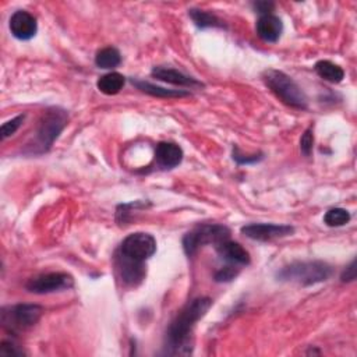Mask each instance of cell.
Returning <instances> with one entry per match:
<instances>
[{
  "label": "cell",
  "mask_w": 357,
  "mask_h": 357,
  "mask_svg": "<svg viewBox=\"0 0 357 357\" xmlns=\"http://www.w3.org/2000/svg\"><path fill=\"white\" fill-rule=\"evenodd\" d=\"M212 305V298L198 297L187 303L177 315L172 319L165 335L166 354H190L191 335L195 324L208 312Z\"/></svg>",
  "instance_id": "1"
},
{
  "label": "cell",
  "mask_w": 357,
  "mask_h": 357,
  "mask_svg": "<svg viewBox=\"0 0 357 357\" xmlns=\"http://www.w3.org/2000/svg\"><path fill=\"white\" fill-rule=\"evenodd\" d=\"M67 120L68 113L64 109L57 106L47 107L38 121L33 138L25 145L24 153L42 155L47 152L60 135V132L64 130Z\"/></svg>",
  "instance_id": "2"
},
{
  "label": "cell",
  "mask_w": 357,
  "mask_h": 357,
  "mask_svg": "<svg viewBox=\"0 0 357 357\" xmlns=\"http://www.w3.org/2000/svg\"><path fill=\"white\" fill-rule=\"evenodd\" d=\"M333 273V268L324 261H296L280 271L276 278L282 282H294L301 286H311L328 280Z\"/></svg>",
  "instance_id": "3"
},
{
  "label": "cell",
  "mask_w": 357,
  "mask_h": 357,
  "mask_svg": "<svg viewBox=\"0 0 357 357\" xmlns=\"http://www.w3.org/2000/svg\"><path fill=\"white\" fill-rule=\"evenodd\" d=\"M262 79L265 85L276 95V98H279L284 105L298 110L307 109L308 99L304 91L291 77H289L283 71L269 68L264 71Z\"/></svg>",
  "instance_id": "4"
},
{
  "label": "cell",
  "mask_w": 357,
  "mask_h": 357,
  "mask_svg": "<svg viewBox=\"0 0 357 357\" xmlns=\"http://www.w3.org/2000/svg\"><path fill=\"white\" fill-rule=\"evenodd\" d=\"M229 237H230V230L223 225H218V223L198 225L183 237V250L185 255L190 258L195 255V252L205 244H213L216 247L219 243L229 240Z\"/></svg>",
  "instance_id": "5"
},
{
  "label": "cell",
  "mask_w": 357,
  "mask_h": 357,
  "mask_svg": "<svg viewBox=\"0 0 357 357\" xmlns=\"http://www.w3.org/2000/svg\"><path fill=\"white\" fill-rule=\"evenodd\" d=\"M43 308L38 304H15L1 308V325L11 335L32 328L42 317Z\"/></svg>",
  "instance_id": "6"
},
{
  "label": "cell",
  "mask_w": 357,
  "mask_h": 357,
  "mask_svg": "<svg viewBox=\"0 0 357 357\" xmlns=\"http://www.w3.org/2000/svg\"><path fill=\"white\" fill-rule=\"evenodd\" d=\"M119 252L137 262H145L156 252V240L149 233H131L120 244Z\"/></svg>",
  "instance_id": "7"
},
{
  "label": "cell",
  "mask_w": 357,
  "mask_h": 357,
  "mask_svg": "<svg viewBox=\"0 0 357 357\" xmlns=\"http://www.w3.org/2000/svg\"><path fill=\"white\" fill-rule=\"evenodd\" d=\"M74 286V278L66 272H49L31 278L25 287L35 294H47L71 289Z\"/></svg>",
  "instance_id": "8"
},
{
  "label": "cell",
  "mask_w": 357,
  "mask_h": 357,
  "mask_svg": "<svg viewBox=\"0 0 357 357\" xmlns=\"http://www.w3.org/2000/svg\"><path fill=\"white\" fill-rule=\"evenodd\" d=\"M241 233L257 241H271L275 238H282L294 233V227L290 225H276V223H250L241 227Z\"/></svg>",
  "instance_id": "9"
},
{
  "label": "cell",
  "mask_w": 357,
  "mask_h": 357,
  "mask_svg": "<svg viewBox=\"0 0 357 357\" xmlns=\"http://www.w3.org/2000/svg\"><path fill=\"white\" fill-rule=\"evenodd\" d=\"M114 262H116V268L120 275V279L123 280L124 284L135 287L145 279V275H146V269L144 265L145 262H137L131 258L124 257L119 251L116 252Z\"/></svg>",
  "instance_id": "10"
},
{
  "label": "cell",
  "mask_w": 357,
  "mask_h": 357,
  "mask_svg": "<svg viewBox=\"0 0 357 357\" xmlns=\"http://www.w3.org/2000/svg\"><path fill=\"white\" fill-rule=\"evenodd\" d=\"M10 31L14 38L20 40H29L36 35L38 31V22L36 18L25 11L18 10L10 17Z\"/></svg>",
  "instance_id": "11"
},
{
  "label": "cell",
  "mask_w": 357,
  "mask_h": 357,
  "mask_svg": "<svg viewBox=\"0 0 357 357\" xmlns=\"http://www.w3.org/2000/svg\"><path fill=\"white\" fill-rule=\"evenodd\" d=\"M151 75L159 81L172 84V85H177V86H184V88H202L204 84L199 82L198 79L178 71L174 68H169V67H153L151 71Z\"/></svg>",
  "instance_id": "12"
},
{
  "label": "cell",
  "mask_w": 357,
  "mask_h": 357,
  "mask_svg": "<svg viewBox=\"0 0 357 357\" xmlns=\"http://www.w3.org/2000/svg\"><path fill=\"white\" fill-rule=\"evenodd\" d=\"M218 255L226 261L229 265H236V266H244L250 264V254L248 251L238 243L225 240L219 243L216 247Z\"/></svg>",
  "instance_id": "13"
},
{
  "label": "cell",
  "mask_w": 357,
  "mask_h": 357,
  "mask_svg": "<svg viewBox=\"0 0 357 357\" xmlns=\"http://www.w3.org/2000/svg\"><path fill=\"white\" fill-rule=\"evenodd\" d=\"M183 160V149L174 142H159L155 149V162L160 169H173Z\"/></svg>",
  "instance_id": "14"
},
{
  "label": "cell",
  "mask_w": 357,
  "mask_h": 357,
  "mask_svg": "<svg viewBox=\"0 0 357 357\" xmlns=\"http://www.w3.org/2000/svg\"><path fill=\"white\" fill-rule=\"evenodd\" d=\"M257 29V35L269 43H275L278 42V39L280 38L282 32H283V24L282 20L273 14H266V15H261L257 21L255 25Z\"/></svg>",
  "instance_id": "15"
},
{
  "label": "cell",
  "mask_w": 357,
  "mask_h": 357,
  "mask_svg": "<svg viewBox=\"0 0 357 357\" xmlns=\"http://www.w3.org/2000/svg\"><path fill=\"white\" fill-rule=\"evenodd\" d=\"M132 85H135L137 89H139L141 92H145L151 96L155 98H183L190 95L188 91H183V89H166L162 86H158L155 84H151L148 81H141V79H131Z\"/></svg>",
  "instance_id": "16"
},
{
  "label": "cell",
  "mask_w": 357,
  "mask_h": 357,
  "mask_svg": "<svg viewBox=\"0 0 357 357\" xmlns=\"http://www.w3.org/2000/svg\"><path fill=\"white\" fill-rule=\"evenodd\" d=\"M314 70L322 79L332 82V84H339L344 78L343 68L329 60L317 61L314 66Z\"/></svg>",
  "instance_id": "17"
},
{
  "label": "cell",
  "mask_w": 357,
  "mask_h": 357,
  "mask_svg": "<svg viewBox=\"0 0 357 357\" xmlns=\"http://www.w3.org/2000/svg\"><path fill=\"white\" fill-rule=\"evenodd\" d=\"M124 84H126L124 75H121L120 73L112 71L99 77L96 86L105 95H116L123 89Z\"/></svg>",
  "instance_id": "18"
},
{
  "label": "cell",
  "mask_w": 357,
  "mask_h": 357,
  "mask_svg": "<svg viewBox=\"0 0 357 357\" xmlns=\"http://www.w3.org/2000/svg\"><path fill=\"white\" fill-rule=\"evenodd\" d=\"M188 15L191 17V20L195 24V26H198L199 29L225 28L226 26L219 17H216L215 14H212L209 11H205V10L191 8V10H188Z\"/></svg>",
  "instance_id": "19"
},
{
  "label": "cell",
  "mask_w": 357,
  "mask_h": 357,
  "mask_svg": "<svg viewBox=\"0 0 357 357\" xmlns=\"http://www.w3.org/2000/svg\"><path fill=\"white\" fill-rule=\"evenodd\" d=\"M121 63V54L116 47L100 49L95 56V64L103 70L116 68Z\"/></svg>",
  "instance_id": "20"
},
{
  "label": "cell",
  "mask_w": 357,
  "mask_h": 357,
  "mask_svg": "<svg viewBox=\"0 0 357 357\" xmlns=\"http://www.w3.org/2000/svg\"><path fill=\"white\" fill-rule=\"evenodd\" d=\"M350 212L343 208H332L324 215V223L329 227H340L350 222Z\"/></svg>",
  "instance_id": "21"
},
{
  "label": "cell",
  "mask_w": 357,
  "mask_h": 357,
  "mask_svg": "<svg viewBox=\"0 0 357 357\" xmlns=\"http://www.w3.org/2000/svg\"><path fill=\"white\" fill-rule=\"evenodd\" d=\"M24 120H25V114H18V116L13 117L11 120L3 123V126H1V139H6V138L11 137L21 127Z\"/></svg>",
  "instance_id": "22"
},
{
  "label": "cell",
  "mask_w": 357,
  "mask_h": 357,
  "mask_svg": "<svg viewBox=\"0 0 357 357\" xmlns=\"http://www.w3.org/2000/svg\"><path fill=\"white\" fill-rule=\"evenodd\" d=\"M240 273V268L236 265H226L222 266L216 273H215V280L216 282H230L233 280L237 275Z\"/></svg>",
  "instance_id": "23"
},
{
  "label": "cell",
  "mask_w": 357,
  "mask_h": 357,
  "mask_svg": "<svg viewBox=\"0 0 357 357\" xmlns=\"http://www.w3.org/2000/svg\"><path fill=\"white\" fill-rule=\"evenodd\" d=\"M24 354V350L13 340H3L0 344V357H20Z\"/></svg>",
  "instance_id": "24"
},
{
  "label": "cell",
  "mask_w": 357,
  "mask_h": 357,
  "mask_svg": "<svg viewBox=\"0 0 357 357\" xmlns=\"http://www.w3.org/2000/svg\"><path fill=\"white\" fill-rule=\"evenodd\" d=\"M312 146H314V134H312V127H310L304 131V134L300 138V149L303 155L310 156L312 152Z\"/></svg>",
  "instance_id": "25"
},
{
  "label": "cell",
  "mask_w": 357,
  "mask_h": 357,
  "mask_svg": "<svg viewBox=\"0 0 357 357\" xmlns=\"http://www.w3.org/2000/svg\"><path fill=\"white\" fill-rule=\"evenodd\" d=\"M262 158H264L262 153L243 155V153H240V151H238L237 146L233 148V159H234L238 165H251V163H257V162L262 160Z\"/></svg>",
  "instance_id": "26"
},
{
  "label": "cell",
  "mask_w": 357,
  "mask_h": 357,
  "mask_svg": "<svg viewBox=\"0 0 357 357\" xmlns=\"http://www.w3.org/2000/svg\"><path fill=\"white\" fill-rule=\"evenodd\" d=\"M255 13H259L261 15H266V14H272L275 4L272 1H257L252 4Z\"/></svg>",
  "instance_id": "27"
},
{
  "label": "cell",
  "mask_w": 357,
  "mask_h": 357,
  "mask_svg": "<svg viewBox=\"0 0 357 357\" xmlns=\"http://www.w3.org/2000/svg\"><path fill=\"white\" fill-rule=\"evenodd\" d=\"M340 279H342V282H351L356 279V261L354 259L346 266Z\"/></svg>",
  "instance_id": "28"
}]
</instances>
